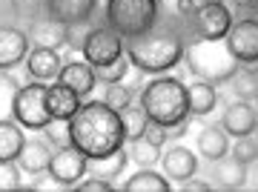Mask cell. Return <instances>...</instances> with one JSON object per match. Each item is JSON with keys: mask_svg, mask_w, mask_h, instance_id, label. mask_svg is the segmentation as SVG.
I'll list each match as a JSON object with an SVG mask.
<instances>
[{"mask_svg": "<svg viewBox=\"0 0 258 192\" xmlns=\"http://www.w3.org/2000/svg\"><path fill=\"white\" fill-rule=\"evenodd\" d=\"M195 37L189 18L178 15V12H164L158 15L155 26L144 32L138 37L123 40V55L129 57V63L144 75H164L172 66L181 63L186 43Z\"/></svg>", "mask_w": 258, "mask_h": 192, "instance_id": "6da1fadb", "label": "cell"}, {"mask_svg": "<svg viewBox=\"0 0 258 192\" xmlns=\"http://www.w3.org/2000/svg\"><path fill=\"white\" fill-rule=\"evenodd\" d=\"M69 144L78 147L86 158H101L120 149L126 144L120 115L103 101H83L69 118Z\"/></svg>", "mask_w": 258, "mask_h": 192, "instance_id": "7a4b0ae2", "label": "cell"}, {"mask_svg": "<svg viewBox=\"0 0 258 192\" xmlns=\"http://www.w3.org/2000/svg\"><path fill=\"white\" fill-rule=\"evenodd\" d=\"M184 63L195 81H207V83H215V86L227 83L241 66L224 37H215V40L192 37L184 49Z\"/></svg>", "mask_w": 258, "mask_h": 192, "instance_id": "3957f363", "label": "cell"}, {"mask_svg": "<svg viewBox=\"0 0 258 192\" xmlns=\"http://www.w3.org/2000/svg\"><path fill=\"white\" fill-rule=\"evenodd\" d=\"M141 106L147 109L149 120L172 126L175 120H184L189 115V98H186V86L178 78H164L158 75L141 89Z\"/></svg>", "mask_w": 258, "mask_h": 192, "instance_id": "277c9868", "label": "cell"}, {"mask_svg": "<svg viewBox=\"0 0 258 192\" xmlns=\"http://www.w3.org/2000/svg\"><path fill=\"white\" fill-rule=\"evenodd\" d=\"M158 15H161V0H106L103 23L115 29L123 40H129L149 32Z\"/></svg>", "mask_w": 258, "mask_h": 192, "instance_id": "5b68a950", "label": "cell"}, {"mask_svg": "<svg viewBox=\"0 0 258 192\" xmlns=\"http://www.w3.org/2000/svg\"><path fill=\"white\" fill-rule=\"evenodd\" d=\"M12 118L18 120L23 129H43L49 123V112H46V83L32 81L26 86H20L15 95V109Z\"/></svg>", "mask_w": 258, "mask_h": 192, "instance_id": "8992f818", "label": "cell"}, {"mask_svg": "<svg viewBox=\"0 0 258 192\" xmlns=\"http://www.w3.org/2000/svg\"><path fill=\"white\" fill-rule=\"evenodd\" d=\"M46 172H49V178L55 181V186L72 189L81 178H86V155H83L78 147H72V144L55 147V152L49 158Z\"/></svg>", "mask_w": 258, "mask_h": 192, "instance_id": "52a82bcc", "label": "cell"}, {"mask_svg": "<svg viewBox=\"0 0 258 192\" xmlns=\"http://www.w3.org/2000/svg\"><path fill=\"white\" fill-rule=\"evenodd\" d=\"M81 52H83V60L92 66L112 63V60H118L123 55V37L106 23H95Z\"/></svg>", "mask_w": 258, "mask_h": 192, "instance_id": "ba28073f", "label": "cell"}, {"mask_svg": "<svg viewBox=\"0 0 258 192\" xmlns=\"http://www.w3.org/2000/svg\"><path fill=\"white\" fill-rule=\"evenodd\" d=\"M189 26H192L195 37H207V40H215V37H224L232 26V15L224 3H204L201 9L189 18Z\"/></svg>", "mask_w": 258, "mask_h": 192, "instance_id": "9c48e42d", "label": "cell"}, {"mask_svg": "<svg viewBox=\"0 0 258 192\" xmlns=\"http://www.w3.org/2000/svg\"><path fill=\"white\" fill-rule=\"evenodd\" d=\"M238 63H258V20H238L224 35Z\"/></svg>", "mask_w": 258, "mask_h": 192, "instance_id": "30bf717a", "label": "cell"}, {"mask_svg": "<svg viewBox=\"0 0 258 192\" xmlns=\"http://www.w3.org/2000/svg\"><path fill=\"white\" fill-rule=\"evenodd\" d=\"M29 49H32V43H29L23 26H0V69L9 72V69L20 66L26 60Z\"/></svg>", "mask_w": 258, "mask_h": 192, "instance_id": "8fae6325", "label": "cell"}, {"mask_svg": "<svg viewBox=\"0 0 258 192\" xmlns=\"http://www.w3.org/2000/svg\"><path fill=\"white\" fill-rule=\"evenodd\" d=\"M210 178H212L210 181L212 189H244L249 178V166L235 161L232 155H224L218 161H212Z\"/></svg>", "mask_w": 258, "mask_h": 192, "instance_id": "7c38bea8", "label": "cell"}, {"mask_svg": "<svg viewBox=\"0 0 258 192\" xmlns=\"http://www.w3.org/2000/svg\"><path fill=\"white\" fill-rule=\"evenodd\" d=\"M60 66H63V57L57 55V49H46V46H32V49H29L26 72H29L32 81H40V83L57 81Z\"/></svg>", "mask_w": 258, "mask_h": 192, "instance_id": "4fadbf2b", "label": "cell"}, {"mask_svg": "<svg viewBox=\"0 0 258 192\" xmlns=\"http://www.w3.org/2000/svg\"><path fill=\"white\" fill-rule=\"evenodd\" d=\"M161 169H164V175L169 178V181H186V178H192L195 172H198V158L189 152L186 147H181V144H175V147H169L161 155Z\"/></svg>", "mask_w": 258, "mask_h": 192, "instance_id": "5bb4252c", "label": "cell"}, {"mask_svg": "<svg viewBox=\"0 0 258 192\" xmlns=\"http://www.w3.org/2000/svg\"><path fill=\"white\" fill-rule=\"evenodd\" d=\"M98 12V0H46V15L57 23H81Z\"/></svg>", "mask_w": 258, "mask_h": 192, "instance_id": "9a60e30c", "label": "cell"}, {"mask_svg": "<svg viewBox=\"0 0 258 192\" xmlns=\"http://www.w3.org/2000/svg\"><path fill=\"white\" fill-rule=\"evenodd\" d=\"M57 81L66 83V86L78 95V98H86V95H92L98 78H95L92 63H86V60H63Z\"/></svg>", "mask_w": 258, "mask_h": 192, "instance_id": "2e32d148", "label": "cell"}, {"mask_svg": "<svg viewBox=\"0 0 258 192\" xmlns=\"http://www.w3.org/2000/svg\"><path fill=\"white\" fill-rule=\"evenodd\" d=\"M255 115L258 112L252 109V103L249 101H232L227 103V109H224V118H221V126L227 135L232 138H241V135H252V129H255Z\"/></svg>", "mask_w": 258, "mask_h": 192, "instance_id": "e0dca14e", "label": "cell"}, {"mask_svg": "<svg viewBox=\"0 0 258 192\" xmlns=\"http://www.w3.org/2000/svg\"><path fill=\"white\" fill-rule=\"evenodd\" d=\"M52 152H55V147L49 144L46 138H26L23 141V149H20V155H18V164L23 172L40 175V172H46Z\"/></svg>", "mask_w": 258, "mask_h": 192, "instance_id": "ac0fdd59", "label": "cell"}, {"mask_svg": "<svg viewBox=\"0 0 258 192\" xmlns=\"http://www.w3.org/2000/svg\"><path fill=\"white\" fill-rule=\"evenodd\" d=\"M26 37L32 46H46V49H63L66 46V26L57 23L46 15V18L35 20V23H26Z\"/></svg>", "mask_w": 258, "mask_h": 192, "instance_id": "d6986e66", "label": "cell"}, {"mask_svg": "<svg viewBox=\"0 0 258 192\" xmlns=\"http://www.w3.org/2000/svg\"><path fill=\"white\" fill-rule=\"evenodd\" d=\"M81 106V98L66 83L57 81L55 86H46V112L52 120H69Z\"/></svg>", "mask_w": 258, "mask_h": 192, "instance_id": "ffe728a7", "label": "cell"}, {"mask_svg": "<svg viewBox=\"0 0 258 192\" xmlns=\"http://www.w3.org/2000/svg\"><path fill=\"white\" fill-rule=\"evenodd\" d=\"M186 98H189V115H192V118H207V115L218 106L215 83H207V81L189 83V86H186Z\"/></svg>", "mask_w": 258, "mask_h": 192, "instance_id": "44dd1931", "label": "cell"}, {"mask_svg": "<svg viewBox=\"0 0 258 192\" xmlns=\"http://www.w3.org/2000/svg\"><path fill=\"white\" fill-rule=\"evenodd\" d=\"M198 152L204 155V161H218L230 152V135L224 132V126H204L198 132Z\"/></svg>", "mask_w": 258, "mask_h": 192, "instance_id": "7402d4cb", "label": "cell"}, {"mask_svg": "<svg viewBox=\"0 0 258 192\" xmlns=\"http://www.w3.org/2000/svg\"><path fill=\"white\" fill-rule=\"evenodd\" d=\"M126 161H129L126 149L120 147V149H115V152H109V155L86 158V172H92V175H98V178H103V181H112V183H115V178L123 172Z\"/></svg>", "mask_w": 258, "mask_h": 192, "instance_id": "603a6c76", "label": "cell"}, {"mask_svg": "<svg viewBox=\"0 0 258 192\" xmlns=\"http://www.w3.org/2000/svg\"><path fill=\"white\" fill-rule=\"evenodd\" d=\"M172 189V181L166 175L155 172L152 166H144L123 183V192H166Z\"/></svg>", "mask_w": 258, "mask_h": 192, "instance_id": "cb8c5ba5", "label": "cell"}, {"mask_svg": "<svg viewBox=\"0 0 258 192\" xmlns=\"http://www.w3.org/2000/svg\"><path fill=\"white\" fill-rule=\"evenodd\" d=\"M23 129H20V123L15 120L12 123L9 120H0V161H18L20 149H23Z\"/></svg>", "mask_w": 258, "mask_h": 192, "instance_id": "d4e9b609", "label": "cell"}, {"mask_svg": "<svg viewBox=\"0 0 258 192\" xmlns=\"http://www.w3.org/2000/svg\"><path fill=\"white\" fill-rule=\"evenodd\" d=\"M118 115H120V126H123V135H126V141H135V138H141L144 132H147L149 115H147V109H144L141 103L132 101L129 106H123Z\"/></svg>", "mask_w": 258, "mask_h": 192, "instance_id": "484cf974", "label": "cell"}, {"mask_svg": "<svg viewBox=\"0 0 258 192\" xmlns=\"http://www.w3.org/2000/svg\"><path fill=\"white\" fill-rule=\"evenodd\" d=\"M126 155H129V161H135L138 166H152V164H158L161 161V147L158 144H152L149 138H135V141H126Z\"/></svg>", "mask_w": 258, "mask_h": 192, "instance_id": "4316f807", "label": "cell"}, {"mask_svg": "<svg viewBox=\"0 0 258 192\" xmlns=\"http://www.w3.org/2000/svg\"><path fill=\"white\" fill-rule=\"evenodd\" d=\"M227 83H230V89L235 92V98H241V101H249V98L255 95V89H258L255 72L249 69V63H241L238 69H235V75H232Z\"/></svg>", "mask_w": 258, "mask_h": 192, "instance_id": "83f0119b", "label": "cell"}, {"mask_svg": "<svg viewBox=\"0 0 258 192\" xmlns=\"http://www.w3.org/2000/svg\"><path fill=\"white\" fill-rule=\"evenodd\" d=\"M18 89H20L18 78H15V75H9L6 69H0V120H9L12 118Z\"/></svg>", "mask_w": 258, "mask_h": 192, "instance_id": "f1b7e54d", "label": "cell"}, {"mask_svg": "<svg viewBox=\"0 0 258 192\" xmlns=\"http://www.w3.org/2000/svg\"><path fill=\"white\" fill-rule=\"evenodd\" d=\"M12 9L20 26H26V23L46 18V0H12Z\"/></svg>", "mask_w": 258, "mask_h": 192, "instance_id": "f546056e", "label": "cell"}, {"mask_svg": "<svg viewBox=\"0 0 258 192\" xmlns=\"http://www.w3.org/2000/svg\"><path fill=\"white\" fill-rule=\"evenodd\" d=\"M129 57L120 55L118 60H112V63H103V66H92L95 69V78H98V83H103V86H109V83H120L123 78H126L129 72Z\"/></svg>", "mask_w": 258, "mask_h": 192, "instance_id": "4dcf8cb0", "label": "cell"}, {"mask_svg": "<svg viewBox=\"0 0 258 192\" xmlns=\"http://www.w3.org/2000/svg\"><path fill=\"white\" fill-rule=\"evenodd\" d=\"M23 189V169L18 161H0V192Z\"/></svg>", "mask_w": 258, "mask_h": 192, "instance_id": "1f68e13d", "label": "cell"}, {"mask_svg": "<svg viewBox=\"0 0 258 192\" xmlns=\"http://www.w3.org/2000/svg\"><path fill=\"white\" fill-rule=\"evenodd\" d=\"M132 101H135V89H132V86H120V83H109V86H106L103 103H106L109 109L120 112L123 106H129Z\"/></svg>", "mask_w": 258, "mask_h": 192, "instance_id": "d6a6232c", "label": "cell"}, {"mask_svg": "<svg viewBox=\"0 0 258 192\" xmlns=\"http://www.w3.org/2000/svg\"><path fill=\"white\" fill-rule=\"evenodd\" d=\"M92 18L89 20H81V23H69L66 26V46L69 49H75V52H81L83 43H86V37H89V32H92Z\"/></svg>", "mask_w": 258, "mask_h": 192, "instance_id": "836d02e7", "label": "cell"}, {"mask_svg": "<svg viewBox=\"0 0 258 192\" xmlns=\"http://www.w3.org/2000/svg\"><path fill=\"white\" fill-rule=\"evenodd\" d=\"M230 155L235 158V161H241V164L252 166V164H255V138H252V135L235 138V144H232Z\"/></svg>", "mask_w": 258, "mask_h": 192, "instance_id": "e575fe53", "label": "cell"}, {"mask_svg": "<svg viewBox=\"0 0 258 192\" xmlns=\"http://www.w3.org/2000/svg\"><path fill=\"white\" fill-rule=\"evenodd\" d=\"M43 138L52 147H66L69 144V120H49L43 126Z\"/></svg>", "mask_w": 258, "mask_h": 192, "instance_id": "d590c367", "label": "cell"}, {"mask_svg": "<svg viewBox=\"0 0 258 192\" xmlns=\"http://www.w3.org/2000/svg\"><path fill=\"white\" fill-rule=\"evenodd\" d=\"M72 189H78V192H112L115 189V183L103 181V178H98V175H92L89 181H78Z\"/></svg>", "mask_w": 258, "mask_h": 192, "instance_id": "8d00e7d4", "label": "cell"}, {"mask_svg": "<svg viewBox=\"0 0 258 192\" xmlns=\"http://www.w3.org/2000/svg\"><path fill=\"white\" fill-rule=\"evenodd\" d=\"M144 138H149V141H152V144H158V147H164L166 141H169V138H166V126H164V123H155V120H149V123H147Z\"/></svg>", "mask_w": 258, "mask_h": 192, "instance_id": "74e56055", "label": "cell"}, {"mask_svg": "<svg viewBox=\"0 0 258 192\" xmlns=\"http://www.w3.org/2000/svg\"><path fill=\"white\" fill-rule=\"evenodd\" d=\"M178 189L181 192H210L212 189V183L204 178V181H198V178H186V181L178 183Z\"/></svg>", "mask_w": 258, "mask_h": 192, "instance_id": "f35d334b", "label": "cell"}, {"mask_svg": "<svg viewBox=\"0 0 258 192\" xmlns=\"http://www.w3.org/2000/svg\"><path fill=\"white\" fill-rule=\"evenodd\" d=\"M204 3H210V0H178L175 12H178V15H184V18H192V15L201 9Z\"/></svg>", "mask_w": 258, "mask_h": 192, "instance_id": "ab89813d", "label": "cell"}, {"mask_svg": "<svg viewBox=\"0 0 258 192\" xmlns=\"http://www.w3.org/2000/svg\"><path fill=\"white\" fill-rule=\"evenodd\" d=\"M15 9H12V0H0V26H15Z\"/></svg>", "mask_w": 258, "mask_h": 192, "instance_id": "60d3db41", "label": "cell"}, {"mask_svg": "<svg viewBox=\"0 0 258 192\" xmlns=\"http://www.w3.org/2000/svg\"><path fill=\"white\" fill-rule=\"evenodd\" d=\"M186 129H189V115H186L184 120H175L172 126H166V138H169V141H178V138L186 135Z\"/></svg>", "mask_w": 258, "mask_h": 192, "instance_id": "b9f144b4", "label": "cell"}, {"mask_svg": "<svg viewBox=\"0 0 258 192\" xmlns=\"http://www.w3.org/2000/svg\"><path fill=\"white\" fill-rule=\"evenodd\" d=\"M255 164H258V135H255Z\"/></svg>", "mask_w": 258, "mask_h": 192, "instance_id": "7bdbcfd3", "label": "cell"}, {"mask_svg": "<svg viewBox=\"0 0 258 192\" xmlns=\"http://www.w3.org/2000/svg\"><path fill=\"white\" fill-rule=\"evenodd\" d=\"M252 101H255V109H258V89H255V95H252Z\"/></svg>", "mask_w": 258, "mask_h": 192, "instance_id": "ee69618b", "label": "cell"}, {"mask_svg": "<svg viewBox=\"0 0 258 192\" xmlns=\"http://www.w3.org/2000/svg\"><path fill=\"white\" fill-rule=\"evenodd\" d=\"M238 3H241V6H247V3H252V0H238Z\"/></svg>", "mask_w": 258, "mask_h": 192, "instance_id": "f6af8a7d", "label": "cell"}, {"mask_svg": "<svg viewBox=\"0 0 258 192\" xmlns=\"http://www.w3.org/2000/svg\"><path fill=\"white\" fill-rule=\"evenodd\" d=\"M210 3H224V0H210Z\"/></svg>", "mask_w": 258, "mask_h": 192, "instance_id": "bcb514c9", "label": "cell"}, {"mask_svg": "<svg viewBox=\"0 0 258 192\" xmlns=\"http://www.w3.org/2000/svg\"><path fill=\"white\" fill-rule=\"evenodd\" d=\"M255 129H258V115H255Z\"/></svg>", "mask_w": 258, "mask_h": 192, "instance_id": "7dc6e473", "label": "cell"}]
</instances>
